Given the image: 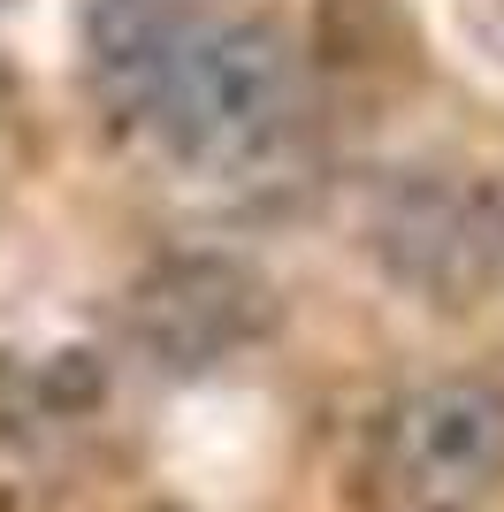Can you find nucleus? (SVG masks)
<instances>
[{
	"mask_svg": "<svg viewBox=\"0 0 504 512\" xmlns=\"http://www.w3.org/2000/svg\"><path fill=\"white\" fill-rule=\"evenodd\" d=\"M146 115L184 169L245 176L291 130V54L260 23H207L168 62Z\"/></svg>",
	"mask_w": 504,
	"mask_h": 512,
	"instance_id": "f257e3e1",
	"label": "nucleus"
},
{
	"mask_svg": "<svg viewBox=\"0 0 504 512\" xmlns=\"http://www.w3.org/2000/svg\"><path fill=\"white\" fill-rule=\"evenodd\" d=\"M504 474V390L497 383H436L390 421L382 490L390 512H474Z\"/></svg>",
	"mask_w": 504,
	"mask_h": 512,
	"instance_id": "f03ea898",
	"label": "nucleus"
},
{
	"mask_svg": "<svg viewBox=\"0 0 504 512\" xmlns=\"http://www.w3.org/2000/svg\"><path fill=\"white\" fill-rule=\"evenodd\" d=\"M375 245L428 299H482L504 276V192L482 176H413L375 214Z\"/></svg>",
	"mask_w": 504,
	"mask_h": 512,
	"instance_id": "7ed1b4c3",
	"label": "nucleus"
},
{
	"mask_svg": "<svg viewBox=\"0 0 504 512\" xmlns=\"http://www.w3.org/2000/svg\"><path fill=\"white\" fill-rule=\"evenodd\" d=\"M184 39H191L184 0H92V8H84L92 85L115 107H138V115L153 107V92H161L168 62L184 54Z\"/></svg>",
	"mask_w": 504,
	"mask_h": 512,
	"instance_id": "20e7f679",
	"label": "nucleus"
}]
</instances>
